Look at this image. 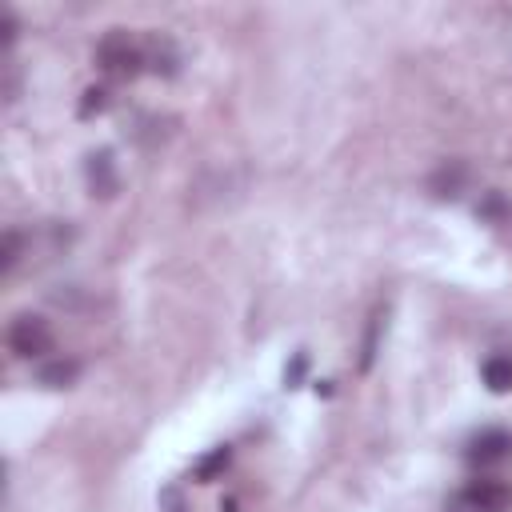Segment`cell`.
Returning <instances> with one entry per match:
<instances>
[{
    "label": "cell",
    "instance_id": "obj_4",
    "mask_svg": "<svg viewBox=\"0 0 512 512\" xmlns=\"http://www.w3.org/2000/svg\"><path fill=\"white\" fill-rule=\"evenodd\" d=\"M472 464H500L512 456V432L504 428H484L468 440V452H464Z\"/></svg>",
    "mask_w": 512,
    "mask_h": 512
},
{
    "label": "cell",
    "instance_id": "obj_10",
    "mask_svg": "<svg viewBox=\"0 0 512 512\" xmlns=\"http://www.w3.org/2000/svg\"><path fill=\"white\" fill-rule=\"evenodd\" d=\"M484 384L492 392H512V356H488L484 360Z\"/></svg>",
    "mask_w": 512,
    "mask_h": 512
},
{
    "label": "cell",
    "instance_id": "obj_1",
    "mask_svg": "<svg viewBox=\"0 0 512 512\" xmlns=\"http://www.w3.org/2000/svg\"><path fill=\"white\" fill-rule=\"evenodd\" d=\"M96 64H100L108 76L128 80V76L144 72V44L132 40L124 28H112V32L96 44Z\"/></svg>",
    "mask_w": 512,
    "mask_h": 512
},
{
    "label": "cell",
    "instance_id": "obj_14",
    "mask_svg": "<svg viewBox=\"0 0 512 512\" xmlns=\"http://www.w3.org/2000/svg\"><path fill=\"white\" fill-rule=\"evenodd\" d=\"M160 508H168V512H184L180 492H176V488H164V492H160Z\"/></svg>",
    "mask_w": 512,
    "mask_h": 512
},
{
    "label": "cell",
    "instance_id": "obj_8",
    "mask_svg": "<svg viewBox=\"0 0 512 512\" xmlns=\"http://www.w3.org/2000/svg\"><path fill=\"white\" fill-rule=\"evenodd\" d=\"M36 380H40L44 388H72V384L80 380V360H72V356H52V360H44V364L36 368Z\"/></svg>",
    "mask_w": 512,
    "mask_h": 512
},
{
    "label": "cell",
    "instance_id": "obj_6",
    "mask_svg": "<svg viewBox=\"0 0 512 512\" xmlns=\"http://www.w3.org/2000/svg\"><path fill=\"white\" fill-rule=\"evenodd\" d=\"M84 176H88V188H92V196H116V188H120V176H116V160H112V152L108 148H100V152H88V160H84Z\"/></svg>",
    "mask_w": 512,
    "mask_h": 512
},
{
    "label": "cell",
    "instance_id": "obj_11",
    "mask_svg": "<svg viewBox=\"0 0 512 512\" xmlns=\"http://www.w3.org/2000/svg\"><path fill=\"white\" fill-rule=\"evenodd\" d=\"M24 232L20 228H8L4 232V244H0V272L8 276V272H16V264H20V256H24Z\"/></svg>",
    "mask_w": 512,
    "mask_h": 512
},
{
    "label": "cell",
    "instance_id": "obj_9",
    "mask_svg": "<svg viewBox=\"0 0 512 512\" xmlns=\"http://www.w3.org/2000/svg\"><path fill=\"white\" fill-rule=\"evenodd\" d=\"M228 460H232V448H228V444L212 448L208 456H200V460H196V468H192V480H196V484H212V480H216V476L228 468Z\"/></svg>",
    "mask_w": 512,
    "mask_h": 512
},
{
    "label": "cell",
    "instance_id": "obj_17",
    "mask_svg": "<svg viewBox=\"0 0 512 512\" xmlns=\"http://www.w3.org/2000/svg\"><path fill=\"white\" fill-rule=\"evenodd\" d=\"M452 512H468V508H464V504H460V500H456V508H452Z\"/></svg>",
    "mask_w": 512,
    "mask_h": 512
},
{
    "label": "cell",
    "instance_id": "obj_12",
    "mask_svg": "<svg viewBox=\"0 0 512 512\" xmlns=\"http://www.w3.org/2000/svg\"><path fill=\"white\" fill-rule=\"evenodd\" d=\"M380 328H384V308H376V312L368 316V332H364V344H360V372H368V368H372V360H376Z\"/></svg>",
    "mask_w": 512,
    "mask_h": 512
},
{
    "label": "cell",
    "instance_id": "obj_3",
    "mask_svg": "<svg viewBox=\"0 0 512 512\" xmlns=\"http://www.w3.org/2000/svg\"><path fill=\"white\" fill-rule=\"evenodd\" d=\"M460 504H464L468 512H512V484L492 480V476L472 480V484L460 492Z\"/></svg>",
    "mask_w": 512,
    "mask_h": 512
},
{
    "label": "cell",
    "instance_id": "obj_15",
    "mask_svg": "<svg viewBox=\"0 0 512 512\" xmlns=\"http://www.w3.org/2000/svg\"><path fill=\"white\" fill-rule=\"evenodd\" d=\"M16 32H20V24H16V12L8 8V12H4V44H8V48L16 44Z\"/></svg>",
    "mask_w": 512,
    "mask_h": 512
},
{
    "label": "cell",
    "instance_id": "obj_5",
    "mask_svg": "<svg viewBox=\"0 0 512 512\" xmlns=\"http://www.w3.org/2000/svg\"><path fill=\"white\" fill-rule=\"evenodd\" d=\"M468 180H472V172H468L464 160H444V164L428 176V192H432L436 200H460V196L468 192Z\"/></svg>",
    "mask_w": 512,
    "mask_h": 512
},
{
    "label": "cell",
    "instance_id": "obj_2",
    "mask_svg": "<svg viewBox=\"0 0 512 512\" xmlns=\"http://www.w3.org/2000/svg\"><path fill=\"white\" fill-rule=\"evenodd\" d=\"M56 336L48 328V320L32 316V312H20L12 324H8V348L20 356V360H44L52 352Z\"/></svg>",
    "mask_w": 512,
    "mask_h": 512
},
{
    "label": "cell",
    "instance_id": "obj_13",
    "mask_svg": "<svg viewBox=\"0 0 512 512\" xmlns=\"http://www.w3.org/2000/svg\"><path fill=\"white\" fill-rule=\"evenodd\" d=\"M108 108V88L104 84H92L84 88V100H80V116H92V112H104Z\"/></svg>",
    "mask_w": 512,
    "mask_h": 512
},
{
    "label": "cell",
    "instance_id": "obj_7",
    "mask_svg": "<svg viewBox=\"0 0 512 512\" xmlns=\"http://www.w3.org/2000/svg\"><path fill=\"white\" fill-rule=\"evenodd\" d=\"M140 44H144V68H148V72L172 76V72L180 68V48L172 44V36H164V32H152V36H144Z\"/></svg>",
    "mask_w": 512,
    "mask_h": 512
},
{
    "label": "cell",
    "instance_id": "obj_16",
    "mask_svg": "<svg viewBox=\"0 0 512 512\" xmlns=\"http://www.w3.org/2000/svg\"><path fill=\"white\" fill-rule=\"evenodd\" d=\"M240 504H236V496H228V500H220V512H236Z\"/></svg>",
    "mask_w": 512,
    "mask_h": 512
}]
</instances>
